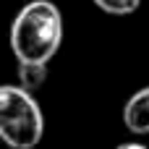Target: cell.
Here are the masks:
<instances>
[{
  "label": "cell",
  "instance_id": "5b68a950",
  "mask_svg": "<svg viewBox=\"0 0 149 149\" xmlns=\"http://www.w3.org/2000/svg\"><path fill=\"white\" fill-rule=\"evenodd\" d=\"M92 3L110 16H128L141 5V0H92Z\"/></svg>",
  "mask_w": 149,
  "mask_h": 149
},
{
  "label": "cell",
  "instance_id": "8992f818",
  "mask_svg": "<svg viewBox=\"0 0 149 149\" xmlns=\"http://www.w3.org/2000/svg\"><path fill=\"white\" fill-rule=\"evenodd\" d=\"M115 149H149V147L139 144V141H126V144H120V147H115Z\"/></svg>",
  "mask_w": 149,
  "mask_h": 149
},
{
  "label": "cell",
  "instance_id": "6da1fadb",
  "mask_svg": "<svg viewBox=\"0 0 149 149\" xmlns=\"http://www.w3.org/2000/svg\"><path fill=\"white\" fill-rule=\"evenodd\" d=\"M63 42V16L50 0L26 3L10 24V50L18 63H50Z\"/></svg>",
  "mask_w": 149,
  "mask_h": 149
},
{
  "label": "cell",
  "instance_id": "277c9868",
  "mask_svg": "<svg viewBox=\"0 0 149 149\" xmlns=\"http://www.w3.org/2000/svg\"><path fill=\"white\" fill-rule=\"evenodd\" d=\"M47 79V63H18V84L29 92H37Z\"/></svg>",
  "mask_w": 149,
  "mask_h": 149
},
{
  "label": "cell",
  "instance_id": "3957f363",
  "mask_svg": "<svg viewBox=\"0 0 149 149\" xmlns=\"http://www.w3.org/2000/svg\"><path fill=\"white\" fill-rule=\"evenodd\" d=\"M123 123L136 136L149 134V86H141L128 97V102L123 105Z\"/></svg>",
  "mask_w": 149,
  "mask_h": 149
},
{
  "label": "cell",
  "instance_id": "7a4b0ae2",
  "mask_svg": "<svg viewBox=\"0 0 149 149\" xmlns=\"http://www.w3.org/2000/svg\"><path fill=\"white\" fill-rule=\"evenodd\" d=\"M45 118L29 89L0 84V139L10 149H34L42 141Z\"/></svg>",
  "mask_w": 149,
  "mask_h": 149
}]
</instances>
